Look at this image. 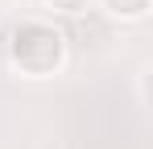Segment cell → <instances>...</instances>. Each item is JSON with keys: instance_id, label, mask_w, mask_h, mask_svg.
Here are the masks:
<instances>
[{"instance_id": "3", "label": "cell", "mask_w": 153, "mask_h": 149, "mask_svg": "<svg viewBox=\"0 0 153 149\" xmlns=\"http://www.w3.org/2000/svg\"><path fill=\"white\" fill-rule=\"evenodd\" d=\"M46 4V13H54V17H83L95 0H42Z\"/></svg>"}, {"instance_id": "2", "label": "cell", "mask_w": 153, "mask_h": 149, "mask_svg": "<svg viewBox=\"0 0 153 149\" xmlns=\"http://www.w3.org/2000/svg\"><path fill=\"white\" fill-rule=\"evenodd\" d=\"M149 4L153 0H100V8L112 17V21H145L149 17Z\"/></svg>"}, {"instance_id": "1", "label": "cell", "mask_w": 153, "mask_h": 149, "mask_svg": "<svg viewBox=\"0 0 153 149\" xmlns=\"http://www.w3.org/2000/svg\"><path fill=\"white\" fill-rule=\"evenodd\" d=\"M66 62V33L42 17H25L8 33V66L25 79H50Z\"/></svg>"}]
</instances>
